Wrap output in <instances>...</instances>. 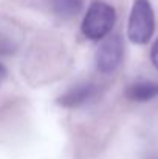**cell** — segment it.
Masks as SVG:
<instances>
[{
  "label": "cell",
  "mask_w": 158,
  "mask_h": 159,
  "mask_svg": "<svg viewBox=\"0 0 158 159\" xmlns=\"http://www.w3.org/2000/svg\"><path fill=\"white\" fill-rule=\"evenodd\" d=\"M115 20H116V14L110 5L104 2H95L90 5L82 20L81 25L82 34L90 40H99L112 31Z\"/></svg>",
  "instance_id": "6da1fadb"
},
{
  "label": "cell",
  "mask_w": 158,
  "mask_h": 159,
  "mask_svg": "<svg viewBox=\"0 0 158 159\" xmlns=\"http://www.w3.org/2000/svg\"><path fill=\"white\" fill-rule=\"evenodd\" d=\"M154 28L155 19L149 0H135L127 28L129 39L136 45L147 43L154 34Z\"/></svg>",
  "instance_id": "7a4b0ae2"
},
{
  "label": "cell",
  "mask_w": 158,
  "mask_h": 159,
  "mask_svg": "<svg viewBox=\"0 0 158 159\" xmlns=\"http://www.w3.org/2000/svg\"><path fill=\"white\" fill-rule=\"evenodd\" d=\"M124 57V43L121 36L113 34L105 37L96 51V66L101 73H113L122 62Z\"/></svg>",
  "instance_id": "3957f363"
},
{
  "label": "cell",
  "mask_w": 158,
  "mask_h": 159,
  "mask_svg": "<svg viewBox=\"0 0 158 159\" xmlns=\"http://www.w3.org/2000/svg\"><path fill=\"white\" fill-rule=\"evenodd\" d=\"M95 96H96V87L93 84H79L71 87L67 93H64L57 102L62 107L74 108V107L89 104Z\"/></svg>",
  "instance_id": "277c9868"
},
{
  "label": "cell",
  "mask_w": 158,
  "mask_h": 159,
  "mask_svg": "<svg viewBox=\"0 0 158 159\" xmlns=\"http://www.w3.org/2000/svg\"><path fill=\"white\" fill-rule=\"evenodd\" d=\"M126 96L135 102H147L158 96V84L152 80H136L126 88Z\"/></svg>",
  "instance_id": "5b68a950"
},
{
  "label": "cell",
  "mask_w": 158,
  "mask_h": 159,
  "mask_svg": "<svg viewBox=\"0 0 158 159\" xmlns=\"http://www.w3.org/2000/svg\"><path fill=\"white\" fill-rule=\"evenodd\" d=\"M50 5L53 12L60 19H71L81 12L84 0H50Z\"/></svg>",
  "instance_id": "8992f818"
},
{
  "label": "cell",
  "mask_w": 158,
  "mask_h": 159,
  "mask_svg": "<svg viewBox=\"0 0 158 159\" xmlns=\"http://www.w3.org/2000/svg\"><path fill=\"white\" fill-rule=\"evenodd\" d=\"M151 59H152V63L158 68V40L154 43L152 47V51H151Z\"/></svg>",
  "instance_id": "52a82bcc"
},
{
  "label": "cell",
  "mask_w": 158,
  "mask_h": 159,
  "mask_svg": "<svg viewBox=\"0 0 158 159\" xmlns=\"http://www.w3.org/2000/svg\"><path fill=\"white\" fill-rule=\"evenodd\" d=\"M5 76H6V68L0 63V84L3 82V79H5Z\"/></svg>",
  "instance_id": "ba28073f"
}]
</instances>
